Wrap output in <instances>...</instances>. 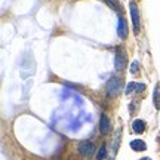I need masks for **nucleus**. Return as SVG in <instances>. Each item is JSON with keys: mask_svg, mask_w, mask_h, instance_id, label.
I'll return each mask as SVG.
<instances>
[{"mask_svg": "<svg viewBox=\"0 0 160 160\" xmlns=\"http://www.w3.org/2000/svg\"><path fill=\"white\" fill-rule=\"evenodd\" d=\"M126 59H128V55L123 52L122 48H117L116 49V57H114V64L117 71H122L126 67Z\"/></svg>", "mask_w": 160, "mask_h": 160, "instance_id": "1", "label": "nucleus"}, {"mask_svg": "<svg viewBox=\"0 0 160 160\" xmlns=\"http://www.w3.org/2000/svg\"><path fill=\"white\" fill-rule=\"evenodd\" d=\"M122 89V80L119 77H113L110 79V82L107 83V91H108V95L110 97H116L119 91Z\"/></svg>", "mask_w": 160, "mask_h": 160, "instance_id": "2", "label": "nucleus"}, {"mask_svg": "<svg viewBox=\"0 0 160 160\" xmlns=\"http://www.w3.org/2000/svg\"><path fill=\"white\" fill-rule=\"evenodd\" d=\"M131 15L132 22H133V31H135V34H138L139 33V12H138V8L133 2L131 3Z\"/></svg>", "mask_w": 160, "mask_h": 160, "instance_id": "3", "label": "nucleus"}, {"mask_svg": "<svg viewBox=\"0 0 160 160\" xmlns=\"http://www.w3.org/2000/svg\"><path fill=\"white\" fill-rule=\"evenodd\" d=\"M79 151L82 153L83 156H92L93 154V151H95V147H93V144L91 141H82L79 142Z\"/></svg>", "mask_w": 160, "mask_h": 160, "instance_id": "4", "label": "nucleus"}, {"mask_svg": "<svg viewBox=\"0 0 160 160\" xmlns=\"http://www.w3.org/2000/svg\"><path fill=\"white\" fill-rule=\"evenodd\" d=\"M110 131H111L110 122H108V119H107V116L102 114L101 116V120H99V132H101L102 135H107Z\"/></svg>", "mask_w": 160, "mask_h": 160, "instance_id": "5", "label": "nucleus"}, {"mask_svg": "<svg viewBox=\"0 0 160 160\" xmlns=\"http://www.w3.org/2000/svg\"><path fill=\"white\" fill-rule=\"evenodd\" d=\"M117 30H119V36L120 39H126L128 37V25H126V21L125 18H119V27H117Z\"/></svg>", "mask_w": 160, "mask_h": 160, "instance_id": "6", "label": "nucleus"}, {"mask_svg": "<svg viewBox=\"0 0 160 160\" xmlns=\"http://www.w3.org/2000/svg\"><path fill=\"white\" fill-rule=\"evenodd\" d=\"M131 148L133 151H145L147 150V144L144 142L142 139H133L131 142Z\"/></svg>", "mask_w": 160, "mask_h": 160, "instance_id": "7", "label": "nucleus"}, {"mask_svg": "<svg viewBox=\"0 0 160 160\" xmlns=\"http://www.w3.org/2000/svg\"><path fill=\"white\" fill-rule=\"evenodd\" d=\"M132 129H133L135 133H142V132L145 131V122L141 119H137L132 123Z\"/></svg>", "mask_w": 160, "mask_h": 160, "instance_id": "8", "label": "nucleus"}, {"mask_svg": "<svg viewBox=\"0 0 160 160\" xmlns=\"http://www.w3.org/2000/svg\"><path fill=\"white\" fill-rule=\"evenodd\" d=\"M153 101H154V107H156V108L160 110V85H159V83L156 85V91H154Z\"/></svg>", "mask_w": 160, "mask_h": 160, "instance_id": "9", "label": "nucleus"}, {"mask_svg": "<svg viewBox=\"0 0 160 160\" xmlns=\"http://www.w3.org/2000/svg\"><path fill=\"white\" fill-rule=\"evenodd\" d=\"M107 5H110V8L111 9H114V11H117V12H120L122 11V6H120V3L117 2V0H104Z\"/></svg>", "mask_w": 160, "mask_h": 160, "instance_id": "10", "label": "nucleus"}, {"mask_svg": "<svg viewBox=\"0 0 160 160\" xmlns=\"http://www.w3.org/2000/svg\"><path fill=\"white\" fill-rule=\"evenodd\" d=\"M105 156H107L105 145H101V148H99V151H98V154H97V159L98 160H102V159H105Z\"/></svg>", "mask_w": 160, "mask_h": 160, "instance_id": "11", "label": "nucleus"}, {"mask_svg": "<svg viewBox=\"0 0 160 160\" xmlns=\"http://www.w3.org/2000/svg\"><path fill=\"white\" fill-rule=\"evenodd\" d=\"M138 68H139V64H138V61H133L132 62V65H131V73L132 74H135L138 71Z\"/></svg>", "mask_w": 160, "mask_h": 160, "instance_id": "12", "label": "nucleus"}, {"mask_svg": "<svg viewBox=\"0 0 160 160\" xmlns=\"http://www.w3.org/2000/svg\"><path fill=\"white\" fill-rule=\"evenodd\" d=\"M141 160H151V159H150V157H142Z\"/></svg>", "mask_w": 160, "mask_h": 160, "instance_id": "13", "label": "nucleus"}]
</instances>
